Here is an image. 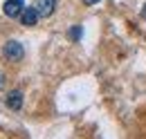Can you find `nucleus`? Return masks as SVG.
Wrapping results in <instances>:
<instances>
[{
    "label": "nucleus",
    "mask_w": 146,
    "mask_h": 139,
    "mask_svg": "<svg viewBox=\"0 0 146 139\" xmlns=\"http://www.w3.org/2000/svg\"><path fill=\"white\" fill-rule=\"evenodd\" d=\"M86 5H97V2H101V0H83Z\"/></svg>",
    "instance_id": "7"
},
{
    "label": "nucleus",
    "mask_w": 146,
    "mask_h": 139,
    "mask_svg": "<svg viewBox=\"0 0 146 139\" xmlns=\"http://www.w3.org/2000/svg\"><path fill=\"white\" fill-rule=\"evenodd\" d=\"M5 103H7V108H11V110H20L23 108V92L20 90H11L7 94V99H5Z\"/></svg>",
    "instance_id": "5"
},
{
    "label": "nucleus",
    "mask_w": 146,
    "mask_h": 139,
    "mask_svg": "<svg viewBox=\"0 0 146 139\" xmlns=\"http://www.w3.org/2000/svg\"><path fill=\"white\" fill-rule=\"evenodd\" d=\"M81 36H83V29H81V25H76V27H72V29H70V38H72L74 43H79V40H81Z\"/></svg>",
    "instance_id": "6"
},
{
    "label": "nucleus",
    "mask_w": 146,
    "mask_h": 139,
    "mask_svg": "<svg viewBox=\"0 0 146 139\" xmlns=\"http://www.w3.org/2000/svg\"><path fill=\"white\" fill-rule=\"evenodd\" d=\"M38 18H40V16H38L36 7L32 5V7H25V9H23V14H20V23H23L25 27H34V25L38 23Z\"/></svg>",
    "instance_id": "4"
},
{
    "label": "nucleus",
    "mask_w": 146,
    "mask_h": 139,
    "mask_svg": "<svg viewBox=\"0 0 146 139\" xmlns=\"http://www.w3.org/2000/svg\"><path fill=\"white\" fill-rule=\"evenodd\" d=\"M34 7H36V11H38L40 18H50L56 9V0H36Z\"/></svg>",
    "instance_id": "3"
},
{
    "label": "nucleus",
    "mask_w": 146,
    "mask_h": 139,
    "mask_svg": "<svg viewBox=\"0 0 146 139\" xmlns=\"http://www.w3.org/2000/svg\"><path fill=\"white\" fill-rule=\"evenodd\" d=\"M142 16H144V18H146V7H144V11H142Z\"/></svg>",
    "instance_id": "8"
},
{
    "label": "nucleus",
    "mask_w": 146,
    "mask_h": 139,
    "mask_svg": "<svg viewBox=\"0 0 146 139\" xmlns=\"http://www.w3.org/2000/svg\"><path fill=\"white\" fill-rule=\"evenodd\" d=\"M0 85H2V76H0Z\"/></svg>",
    "instance_id": "9"
},
{
    "label": "nucleus",
    "mask_w": 146,
    "mask_h": 139,
    "mask_svg": "<svg viewBox=\"0 0 146 139\" xmlns=\"http://www.w3.org/2000/svg\"><path fill=\"white\" fill-rule=\"evenodd\" d=\"M23 9H25V0H5V7H2L5 16L9 18H20Z\"/></svg>",
    "instance_id": "2"
},
{
    "label": "nucleus",
    "mask_w": 146,
    "mask_h": 139,
    "mask_svg": "<svg viewBox=\"0 0 146 139\" xmlns=\"http://www.w3.org/2000/svg\"><path fill=\"white\" fill-rule=\"evenodd\" d=\"M2 56L7 58V61H23V56H25V47L20 45L18 40H7L5 45H2Z\"/></svg>",
    "instance_id": "1"
}]
</instances>
